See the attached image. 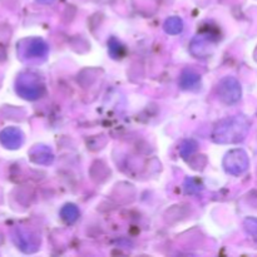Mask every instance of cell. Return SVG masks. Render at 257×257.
<instances>
[{
	"mask_svg": "<svg viewBox=\"0 0 257 257\" xmlns=\"http://www.w3.org/2000/svg\"><path fill=\"white\" fill-rule=\"evenodd\" d=\"M226 170L233 175H240L245 172L248 167V158L243 151H232L226 157Z\"/></svg>",
	"mask_w": 257,
	"mask_h": 257,
	"instance_id": "2",
	"label": "cell"
},
{
	"mask_svg": "<svg viewBox=\"0 0 257 257\" xmlns=\"http://www.w3.org/2000/svg\"><path fill=\"white\" fill-rule=\"evenodd\" d=\"M221 99L226 103H235L241 98V87L240 83L233 78H226L221 82L220 87Z\"/></svg>",
	"mask_w": 257,
	"mask_h": 257,
	"instance_id": "3",
	"label": "cell"
},
{
	"mask_svg": "<svg viewBox=\"0 0 257 257\" xmlns=\"http://www.w3.org/2000/svg\"><path fill=\"white\" fill-rule=\"evenodd\" d=\"M248 128H250V123L246 118H232V119L226 120L225 127L220 128V133L216 136L215 140L217 142H238L245 138L248 132Z\"/></svg>",
	"mask_w": 257,
	"mask_h": 257,
	"instance_id": "1",
	"label": "cell"
},
{
	"mask_svg": "<svg viewBox=\"0 0 257 257\" xmlns=\"http://www.w3.org/2000/svg\"><path fill=\"white\" fill-rule=\"evenodd\" d=\"M40 3H52L53 0H39Z\"/></svg>",
	"mask_w": 257,
	"mask_h": 257,
	"instance_id": "5",
	"label": "cell"
},
{
	"mask_svg": "<svg viewBox=\"0 0 257 257\" xmlns=\"http://www.w3.org/2000/svg\"><path fill=\"white\" fill-rule=\"evenodd\" d=\"M246 226H247V230L250 231L252 235H257V220L256 218H250V220L246 221Z\"/></svg>",
	"mask_w": 257,
	"mask_h": 257,
	"instance_id": "4",
	"label": "cell"
}]
</instances>
